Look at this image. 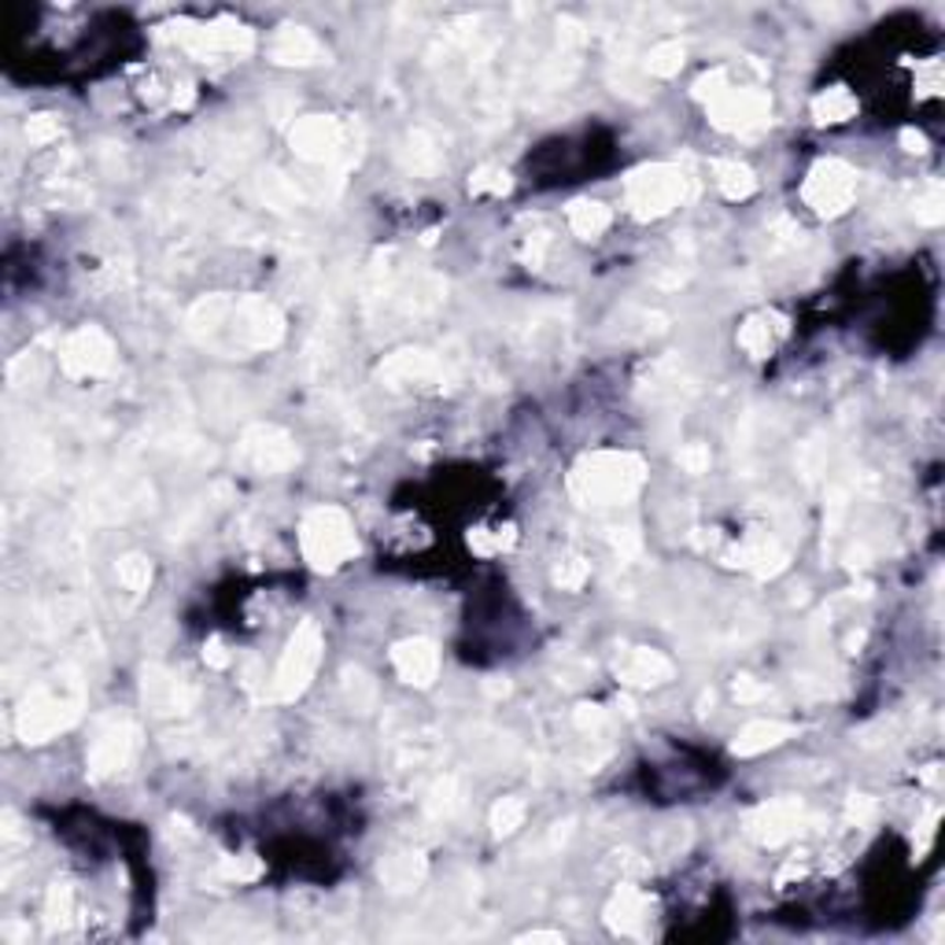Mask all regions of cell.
<instances>
[{
  "label": "cell",
  "instance_id": "26",
  "mask_svg": "<svg viewBox=\"0 0 945 945\" xmlns=\"http://www.w3.org/2000/svg\"><path fill=\"white\" fill-rule=\"evenodd\" d=\"M524 816H529V808H524L521 797H502L491 808V827H496V835H513L524 824Z\"/></svg>",
  "mask_w": 945,
  "mask_h": 945
},
{
  "label": "cell",
  "instance_id": "20",
  "mask_svg": "<svg viewBox=\"0 0 945 945\" xmlns=\"http://www.w3.org/2000/svg\"><path fill=\"white\" fill-rule=\"evenodd\" d=\"M610 222H613L610 207L598 204V199H576V204L569 207V229L584 240L602 237L606 229H610Z\"/></svg>",
  "mask_w": 945,
  "mask_h": 945
},
{
  "label": "cell",
  "instance_id": "6",
  "mask_svg": "<svg viewBox=\"0 0 945 945\" xmlns=\"http://www.w3.org/2000/svg\"><path fill=\"white\" fill-rule=\"evenodd\" d=\"M805 204L813 207L816 215L835 218L843 215L857 196V174L849 171L843 160H821L808 171L805 185H802Z\"/></svg>",
  "mask_w": 945,
  "mask_h": 945
},
{
  "label": "cell",
  "instance_id": "18",
  "mask_svg": "<svg viewBox=\"0 0 945 945\" xmlns=\"http://www.w3.org/2000/svg\"><path fill=\"white\" fill-rule=\"evenodd\" d=\"M606 912H610V927H613V931H621V934H636V931L647 923L650 901H647L643 890H636V887H621Z\"/></svg>",
  "mask_w": 945,
  "mask_h": 945
},
{
  "label": "cell",
  "instance_id": "28",
  "mask_svg": "<svg viewBox=\"0 0 945 945\" xmlns=\"http://www.w3.org/2000/svg\"><path fill=\"white\" fill-rule=\"evenodd\" d=\"M507 188H510V177H507V171H499V166H480L469 182L472 196H502Z\"/></svg>",
  "mask_w": 945,
  "mask_h": 945
},
{
  "label": "cell",
  "instance_id": "30",
  "mask_svg": "<svg viewBox=\"0 0 945 945\" xmlns=\"http://www.w3.org/2000/svg\"><path fill=\"white\" fill-rule=\"evenodd\" d=\"M119 580L130 587V591H144L152 584V565L141 558V554H130V558L119 562Z\"/></svg>",
  "mask_w": 945,
  "mask_h": 945
},
{
  "label": "cell",
  "instance_id": "16",
  "mask_svg": "<svg viewBox=\"0 0 945 945\" xmlns=\"http://www.w3.org/2000/svg\"><path fill=\"white\" fill-rule=\"evenodd\" d=\"M794 735V724H783V720H753L747 724V728L739 731V739H735V753L739 758H753V753H764L772 747H780L783 739H791Z\"/></svg>",
  "mask_w": 945,
  "mask_h": 945
},
{
  "label": "cell",
  "instance_id": "5",
  "mask_svg": "<svg viewBox=\"0 0 945 945\" xmlns=\"http://www.w3.org/2000/svg\"><path fill=\"white\" fill-rule=\"evenodd\" d=\"M684 193H687V177L669 163L643 166V171L628 177V207L639 218H658L672 211L684 199Z\"/></svg>",
  "mask_w": 945,
  "mask_h": 945
},
{
  "label": "cell",
  "instance_id": "23",
  "mask_svg": "<svg viewBox=\"0 0 945 945\" xmlns=\"http://www.w3.org/2000/svg\"><path fill=\"white\" fill-rule=\"evenodd\" d=\"M854 111H857V100H854V93H846V89H824L821 97L813 100L816 122H824V126L846 122Z\"/></svg>",
  "mask_w": 945,
  "mask_h": 945
},
{
  "label": "cell",
  "instance_id": "29",
  "mask_svg": "<svg viewBox=\"0 0 945 945\" xmlns=\"http://www.w3.org/2000/svg\"><path fill=\"white\" fill-rule=\"evenodd\" d=\"M70 920H75V890L52 887L48 890V923L52 927H67Z\"/></svg>",
  "mask_w": 945,
  "mask_h": 945
},
{
  "label": "cell",
  "instance_id": "22",
  "mask_svg": "<svg viewBox=\"0 0 945 945\" xmlns=\"http://www.w3.org/2000/svg\"><path fill=\"white\" fill-rule=\"evenodd\" d=\"M713 182H717V188L728 199H747L753 188H758V182H753V174H750V166L728 163V160L713 163Z\"/></svg>",
  "mask_w": 945,
  "mask_h": 945
},
{
  "label": "cell",
  "instance_id": "33",
  "mask_svg": "<svg viewBox=\"0 0 945 945\" xmlns=\"http://www.w3.org/2000/svg\"><path fill=\"white\" fill-rule=\"evenodd\" d=\"M26 138L34 144H48L52 138H59V126L56 119H48V115H34V119L26 122Z\"/></svg>",
  "mask_w": 945,
  "mask_h": 945
},
{
  "label": "cell",
  "instance_id": "21",
  "mask_svg": "<svg viewBox=\"0 0 945 945\" xmlns=\"http://www.w3.org/2000/svg\"><path fill=\"white\" fill-rule=\"evenodd\" d=\"M422 876H425V860L417 854H395L381 865L384 887L392 890H411L414 883H422Z\"/></svg>",
  "mask_w": 945,
  "mask_h": 945
},
{
  "label": "cell",
  "instance_id": "35",
  "mask_svg": "<svg viewBox=\"0 0 945 945\" xmlns=\"http://www.w3.org/2000/svg\"><path fill=\"white\" fill-rule=\"evenodd\" d=\"M529 942H562V934H543V931H535V934H529Z\"/></svg>",
  "mask_w": 945,
  "mask_h": 945
},
{
  "label": "cell",
  "instance_id": "12",
  "mask_svg": "<svg viewBox=\"0 0 945 945\" xmlns=\"http://www.w3.org/2000/svg\"><path fill=\"white\" fill-rule=\"evenodd\" d=\"M292 149L311 163H329L344 152V130L333 119L311 115V119H303L296 130H292Z\"/></svg>",
  "mask_w": 945,
  "mask_h": 945
},
{
  "label": "cell",
  "instance_id": "17",
  "mask_svg": "<svg viewBox=\"0 0 945 945\" xmlns=\"http://www.w3.org/2000/svg\"><path fill=\"white\" fill-rule=\"evenodd\" d=\"M270 52H274L278 63H318L325 56L322 41L303 26L281 30V34L274 37V45H270Z\"/></svg>",
  "mask_w": 945,
  "mask_h": 945
},
{
  "label": "cell",
  "instance_id": "3",
  "mask_svg": "<svg viewBox=\"0 0 945 945\" xmlns=\"http://www.w3.org/2000/svg\"><path fill=\"white\" fill-rule=\"evenodd\" d=\"M300 547L314 569H336L359 551V540H355V524L348 521V513L336 507H318L303 521Z\"/></svg>",
  "mask_w": 945,
  "mask_h": 945
},
{
  "label": "cell",
  "instance_id": "31",
  "mask_svg": "<svg viewBox=\"0 0 945 945\" xmlns=\"http://www.w3.org/2000/svg\"><path fill=\"white\" fill-rule=\"evenodd\" d=\"M587 573H591V569H587L584 558H565L558 569H554V584L565 587V591H576V587L587 580Z\"/></svg>",
  "mask_w": 945,
  "mask_h": 945
},
{
  "label": "cell",
  "instance_id": "9",
  "mask_svg": "<svg viewBox=\"0 0 945 945\" xmlns=\"http://www.w3.org/2000/svg\"><path fill=\"white\" fill-rule=\"evenodd\" d=\"M75 717H78L75 698H63L59 691H37L23 706V713H19V731H23L26 742H45L56 731L67 728Z\"/></svg>",
  "mask_w": 945,
  "mask_h": 945
},
{
  "label": "cell",
  "instance_id": "10",
  "mask_svg": "<svg viewBox=\"0 0 945 945\" xmlns=\"http://www.w3.org/2000/svg\"><path fill=\"white\" fill-rule=\"evenodd\" d=\"M802 821H805L802 802H794V797H780V802H764V805L753 808L747 827H750V835L758 838V843L780 846L794 832H802Z\"/></svg>",
  "mask_w": 945,
  "mask_h": 945
},
{
  "label": "cell",
  "instance_id": "8",
  "mask_svg": "<svg viewBox=\"0 0 945 945\" xmlns=\"http://www.w3.org/2000/svg\"><path fill=\"white\" fill-rule=\"evenodd\" d=\"M111 359H115V348H111L108 333L97 329V325H82L78 333H70L67 344H63V351H59L63 373L75 377V381L100 377L111 366Z\"/></svg>",
  "mask_w": 945,
  "mask_h": 945
},
{
  "label": "cell",
  "instance_id": "1",
  "mask_svg": "<svg viewBox=\"0 0 945 945\" xmlns=\"http://www.w3.org/2000/svg\"><path fill=\"white\" fill-rule=\"evenodd\" d=\"M193 329L218 348H274L281 314L267 300H207L193 311Z\"/></svg>",
  "mask_w": 945,
  "mask_h": 945
},
{
  "label": "cell",
  "instance_id": "11",
  "mask_svg": "<svg viewBox=\"0 0 945 945\" xmlns=\"http://www.w3.org/2000/svg\"><path fill=\"white\" fill-rule=\"evenodd\" d=\"M240 455H245V461L256 472H281V469H289L292 461H296V447H292V439L285 433L259 425V428H251V433L245 436Z\"/></svg>",
  "mask_w": 945,
  "mask_h": 945
},
{
  "label": "cell",
  "instance_id": "4",
  "mask_svg": "<svg viewBox=\"0 0 945 945\" xmlns=\"http://www.w3.org/2000/svg\"><path fill=\"white\" fill-rule=\"evenodd\" d=\"M322 632L318 624H300L296 636L289 639L285 654L278 661V672H274V698L278 702H292L296 695L307 691V684L314 680V672L322 665Z\"/></svg>",
  "mask_w": 945,
  "mask_h": 945
},
{
  "label": "cell",
  "instance_id": "24",
  "mask_svg": "<svg viewBox=\"0 0 945 945\" xmlns=\"http://www.w3.org/2000/svg\"><path fill=\"white\" fill-rule=\"evenodd\" d=\"M739 344H742V351L753 355V359H764V355L775 348V329H772V322H769V318H750L747 325H742Z\"/></svg>",
  "mask_w": 945,
  "mask_h": 945
},
{
  "label": "cell",
  "instance_id": "14",
  "mask_svg": "<svg viewBox=\"0 0 945 945\" xmlns=\"http://www.w3.org/2000/svg\"><path fill=\"white\" fill-rule=\"evenodd\" d=\"M392 665L406 684H433L436 672H439V650L428 643V639H403L395 650H392Z\"/></svg>",
  "mask_w": 945,
  "mask_h": 945
},
{
  "label": "cell",
  "instance_id": "7",
  "mask_svg": "<svg viewBox=\"0 0 945 945\" xmlns=\"http://www.w3.org/2000/svg\"><path fill=\"white\" fill-rule=\"evenodd\" d=\"M769 111H772L769 97H764L761 89H747V86H728L709 100L713 122H717L720 130H731V133L761 130V126L769 122Z\"/></svg>",
  "mask_w": 945,
  "mask_h": 945
},
{
  "label": "cell",
  "instance_id": "19",
  "mask_svg": "<svg viewBox=\"0 0 945 945\" xmlns=\"http://www.w3.org/2000/svg\"><path fill=\"white\" fill-rule=\"evenodd\" d=\"M384 373L392 377V381H399V384H411V381L414 384H433L439 377V362L428 351H403V355H395V359L388 362Z\"/></svg>",
  "mask_w": 945,
  "mask_h": 945
},
{
  "label": "cell",
  "instance_id": "25",
  "mask_svg": "<svg viewBox=\"0 0 945 945\" xmlns=\"http://www.w3.org/2000/svg\"><path fill=\"white\" fill-rule=\"evenodd\" d=\"M680 67H684V45H680V41H661V45L650 48V56H647L650 75L669 78V75H676Z\"/></svg>",
  "mask_w": 945,
  "mask_h": 945
},
{
  "label": "cell",
  "instance_id": "13",
  "mask_svg": "<svg viewBox=\"0 0 945 945\" xmlns=\"http://www.w3.org/2000/svg\"><path fill=\"white\" fill-rule=\"evenodd\" d=\"M130 753H133V728L126 720H115L89 747V772L97 775V780L122 772L126 764H130Z\"/></svg>",
  "mask_w": 945,
  "mask_h": 945
},
{
  "label": "cell",
  "instance_id": "2",
  "mask_svg": "<svg viewBox=\"0 0 945 945\" xmlns=\"http://www.w3.org/2000/svg\"><path fill=\"white\" fill-rule=\"evenodd\" d=\"M643 485V461L628 450H598L573 469V496L584 507H613Z\"/></svg>",
  "mask_w": 945,
  "mask_h": 945
},
{
  "label": "cell",
  "instance_id": "15",
  "mask_svg": "<svg viewBox=\"0 0 945 945\" xmlns=\"http://www.w3.org/2000/svg\"><path fill=\"white\" fill-rule=\"evenodd\" d=\"M617 672H621L624 684L632 687H658L672 680V661L658 650H647V647H636L617 661Z\"/></svg>",
  "mask_w": 945,
  "mask_h": 945
},
{
  "label": "cell",
  "instance_id": "27",
  "mask_svg": "<svg viewBox=\"0 0 945 945\" xmlns=\"http://www.w3.org/2000/svg\"><path fill=\"white\" fill-rule=\"evenodd\" d=\"M144 698H149L152 706H160V709H177V706H182V687H177V680L155 676V672H152V680H144Z\"/></svg>",
  "mask_w": 945,
  "mask_h": 945
},
{
  "label": "cell",
  "instance_id": "32",
  "mask_svg": "<svg viewBox=\"0 0 945 945\" xmlns=\"http://www.w3.org/2000/svg\"><path fill=\"white\" fill-rule=\"evenodd\" d=\"M916 215L923 222H942V185H927L923 196H916Z\"/></svg>",
  "mask_w": 945,
  "mask_h": 945
},
{
  "label": "cell",
  "instance_id": "34",
  "mask_svg": "<svg viewBox=\"0 0 945 945\" xmlns=\"http://www.w3.org/2000/svg\"><path fill=\"white\" fill-rule=\"evenodd\" d=\"M680 466L691 469V472H702L709 466V450L706 447H687L684 455H680Z\"/></svg>",
  "mask_w": 945,
  "mask_h": 945
}]
</instances>
